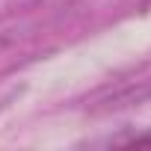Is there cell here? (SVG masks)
<instances>
[{
	"mask_svg": "<svg viewBox=\"0 0 151 151\" xmlns=\"http://www.w3.org/2000/svg\"><path fill=\"white\" fill-rule=\"evenodd\" d=\"M127 145H151V133H142V136H133V139H127Z\"/></svg>",
	"mask_w": 151,
	"mask_h": 151,
	"instance_id": "1",
	"label": "cell"
}]
</instances>
